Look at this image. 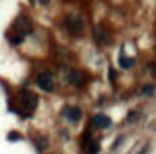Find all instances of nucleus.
I'll return each mask as SVG.
<instances>
[{
	"label": "nucleus",
	"mask_w": 156,
	"mask_h": 154,
	"mask_svg": "<svg viewBox=\"0 0 156 154\" xmlns=\"http://www.w3.org/2000/svg\"><path fill=\"white\" fill-rule=\"evenodd\" d=\"M30 30H32V22L26 18V16H22V18L16 20L14 28L8 32V38H10V42H12V44H20V42L24 40V36H26Z\"/></svg>",
	"instance_id": "nucleus-1"
},
{
	"label": "nucleus",
	"mask_w": 156,
	"mask_h": 154,
	"mask_svg": "<svg viewBox=\"0 0 156 154\" xmlns=\"http://www.w3.org/2000/svg\"><path fill=\"white\" fill-rule=\"evenodd\" d=\"M36 107H38V97H36L34 93H30V91L20 93V109H22L24 117H30Z\"/></svg>",
	"instance_id": "nucleus-2"
},
{
	"label": "nucleus",
	"mask_w": 156,
	"mask_h": 154,
	"mask_svg": "<svg viewBox=\"0 0 156 154\" xmlns=\"http://www.w3.org/2000/svg\"><path fill=\"white\" fill-rule=\"evenodd\" d=\"M36 81H38L40 89H44V91H53V89H55V81H53V75H51V73H48V71L40 73Z\"/></svg>",
	"instance_id": "nucleus-3"
},
{
	"label": "nucleus",
	"mask_w": 156,
	"mask_h": 154,
	"mask_svg": "<svg viewBox=\"0 0 156 154\" xmlns=\"http://www.w3.org/2000/svg\"><path fill=\"white\" fill-rule=\"evenodd\" d=\"M65 26H67V30L71 32V34H81V32H83V20H81L79 16H69V18L65 20Z\"/></svg>",
	"instance_id": "nucleus-4"
},
{
	"label": "nucleus",
	"mask_w": 156,
	"mask_h": 154,
	"mask_svg": "<svg viewBox=\"0 0 156 154\" xmlns=\"http://www.w3.org/2000/svg\"><path fill=\"white\" fill-rule=\"evenodd\" d=\"M67 81L71 85H75V87H83L85 85V81H87V77H85L81 71H77V69H71L67 73Z\"/></svg>",
	"instance_id": "nucleus-5"
},
{
	"label": "nucleus",
	"mask_w": 156,
	"mask_h": 154,
	"mask_svg": "<svg viewBox=\"0 0 156 154\" xmlns=\"http://www.w3.org/2000/svg\"><path fill=\"white\" fill-rule=\"evenodd\" d=\"M63 115L67 117V121H71V123H77V121L81 119V109L79 107H67L63 111Z\"/></svg>",
	"instance_id": "nucleus-6"
},
{
	"label": "nucleus",
	"mask_w": 156,
	"mask_h": 154,
	"mask_svg": "<svg viewBox=\"0 0 156 154\" xmlns=\"http://www.w3.org/2000/svg\"><path fill=\"white\" fill-rule=\"evenodd\" d=\"M93 127L107 128V127H111V119L107 115H95V117H93Z\"/></svg>",
	"instance_id": "nucleus-7"
},
{
	"label": "nucleus",
	"mask_w": 156,
	"mask_h": 154,
	"mask_svg": "<svg viewBox=\"0 0 156 154\" xmlns=\"http://www.w3.org/2000/svg\"><path fill=\"white\" fill-rule=\"evenodd\" d=\"M101 150V144L97 142V140H89L87 144H85V152L87 154H99Z\"/></svg>",
	"instance_id": "nucleus-8"
},
{
	"label": "nucleus",
	"mask_w": 156,
	"mask_h": 154,
	"mask_svg": "<svg viewBox=\"0 0 156 154\" xmlns=\"http://www.w3.org/2000/svg\"><path fill=\"white\" fill-rule=\"evenodd\" d=\"M119 65H121V67H125V69H130V67L134 65V59H130V58H125V55H121V59H119Z\"/></svg>",
	"instance_id": "nucleus-9"
},
{
	"label": "nucleus",
	"mask_w": 156,
	"mask_h": 154,
	"mask_svg": "<svg viewBox=\"0 0 156 154\" xmlns=\"http://www.w3.org/2000/svg\"><path fill=\"white\" fill-rule=\"evenodd\" d=\"M95 34H97L95 38H97V42H99V44H105L107 40H109V38H107V36H105V32H103V30H97Z\"/></svg>",
	"instance_id": "nucleus-10"
},
{
	"label": "nucleus",
	"mask_w": 156,
	"mask_h": 154,
	"mask_svg": "<svg viewBox=\"0 0 156 154\" xmlns=\"http://www.w3.org/2000/svg\"><path fill=\"white\" fill-rule=\"evenodd\" d=\"M22 138V136L18 135V132H10V135H8V140H12V142H16V140H20Z\"/></svg>",
	"instance_id": "nucleus-11"
},
{
	"label": "nucleus",
	"mask_w": 156,
	"mask_h": 154,
	"mask_svg": "<svg viewBox=\"0 0 156 154\" xmlns=\"http://www.w3.org/2000/svg\"><path fill=\"white\" fill-rule=\"evenodd\" d=\"M152 91H154V85H146V87H142V93H144V95H150Z\"/></svg>",
	"instance_id": "nucleus-12"
},
{
	"label": "nucleus",
	"mask_w": 156,
	"mask_h": 154,
	"mask_svg": "<svg viewBox=\"0 0 156 154\" xmlns=\"http://www.w3.org/2000/svg\"><path fill=\"white\" fill-rule=\"evenodd\" d=\"M136 117H138V113H130V115H129V121H134Z\"/></svg>",
	"instance_id": "nucleus-13"
}]
</instances>
